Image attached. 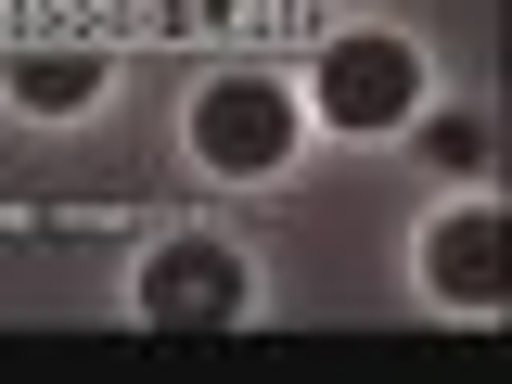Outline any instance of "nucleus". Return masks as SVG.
<instances>
[{"label": "nucleus", "mask_w": 512, "mask_h": 384, "mask_svg": "<svg viewBox=\"0 0 512 384\" xmlns=\"http://www.w3.org/2000/svg\"><path fill=\"white\" fill-rule=\"evenodd\" d=\"M423 141H436V167H487V154H500V128H487V116H436Z\"/></svg>", "instance_id": "423d86ee"}, {"label": "nucleus", "mask_w": 512, "mask_h": 384, "mask_svg": "<svg viewBox=\"0 0 512 384\" xmlns=\"http://www.w3.org/2000/svg\"><path fill=\"white\" fill-rule=\"evenodd\" d=\"M141 320H180V333L244 320V256L231 244H167L154 269H141Z\"/></svg>", "instance_id": "7ed1b4c3"}, {"label": "nucleus", "mask_w": 512, "mask_h": 384, "mask_svg": "<svg viewBox=\"0 0 512 384\" xmlns=\"http://www.w3.org/2000/svg\"><path fill=\"white\" fill-rule=\"evenodd\" d=\"M423 269H436V295H500V218H448L436 244H423Z\"/></svg>", "instance_id": "20e7f679"}, {"label": "nucleus", "mask_w": 512, "mask_h": 384, "mask_svg": "<svg viewBox=\"0 0 512 384\" xmlns=\"http://www.w3.org/2000/svg\"><path fill=\"white\" fill-rule=\"evenodd\" d=\"M410 90H423L410 39H333V52H320V116H346V128L410 116Z\"/></svg>", "instance_id": "f03ea898"}, {"label": "nucleus", "mask_w": 512, "mask_h": 384, "mask_svg": "<svg viewBox=\"0 0 512 384\" xmlns=\"http://www.w3.org/2000/svg\"><path fill=\"white\" fill-rule=\"evenodd\" d=\"M90 90H103V52H13V103H39V116L90 103Z\"/></svg>", "instance_id": "39448f33"}, {"label": "nucleus", "mask_w": 512, "mask_h": 384, "mask_svg": "<svg viewBox=\"0 0 512 384\" xmlns=\"http://www.w3.org/2000/svg\"><path fill=\"white\" fill-rule=\"evenodd\" d=\"M192 141H205V167H282V141H295V103H282V77H205V103H192Z\"/></svg>", "instance_id": "f257e3e1"}]
</instances>
